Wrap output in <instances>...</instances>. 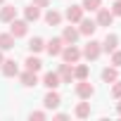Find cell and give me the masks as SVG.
<instances>
[{"mask_svg": "<svg viewBox=\"0 0 121 121\" xmlns=\"http://www.w3.org/2000/svg\"><path fill=\"white\" fill-rule=\"evenodd\" d=\"M95 29H97V24H95L93 19H81V29H78V33L93 36V33H95Z\"/></svg>", "mask_w": 121, "mask_h": 121, "instance_id": "11", "label": "cell"}, {"mask_svg": "<svg viewBox=\"0 0 121 121\" xmlns=\"http://www.w3.org/2000/svg\"><path fill=\"white\" fill-rule=\"evenodd\" d=\"M45 22H48L50 26H57L59 22H62V14H59V12H55V10H50V12L45 14Z\"/></svg>", "mask_w": 121, "mask_h": 121, "instance_id": "18", "label": "cell"}, {"mask_svg": "<svg viewBox=\"0 0 121 121\" xmlns=\"http://www.w3.org/2000/svg\"><path fill=\"white\" fill-rule=\"evenodd\" d=\"M71 78H74V69H71V64L67 62V64L59 67V81H62V83H71Z\"/></svg>", "mask_w": 121, "mask_h": 121, "instance_id": "6", "label": "cell"}, {"mask_svg": "<svg viewBox=\"0 0 121 121\" xmlns=\"http://www.w3.org/2000/svg\"><path fill=\"white\" fill-rule=\"evenodd\" d=\"M22 83L29 86V88H31V86H38V76H36V71H29V69H26V74L22 76Z\"/></svg>", "mask_w": 121, "mask_h": 121, "instance_id": "16", "label": "cell"}, {"mask_svg": "<svg viewBox=\"0 0 121 121\" xmlns=\"http://www.w3.org/2000/svg\"><path fill=\"white\" fill-rule=\"evenodd\" d=\"M112 95H114V97H121V83H116V86L112 88Z\"/></svg>", "mask_w": 121, "mask_h": 121, "instance_id": "28", "label": "cell"}, {"mask_svg": "<svg viewBox=\"0 0 121 121\" xmlns=\"http://www.w3.org/2000/svg\"><path fill=\"white\" fill-rule=\"evenodd\" d=\"M3 62H5V59H3V52H0V67H3Z\"/></svg>", "mask_w": 121, "mask_h": 121, "instance_id": "31", "label": "cell"}, {"mask_svg": "<svg viewBox=\"0 0 121 121\" xmlns=\"http://www.w3.org/2000/svg\"><path fill=\"white\" fill-rule=\"evenodd\" d=\"M14 17H17V7L14 5H5L3 12H0V22H12Z\"/></svg>", "mask_w": 121, "mask_h": 121, "instance_id": "12", "label": "cell"}, {"mask_svg": "<svg viewBox=\"0 0 121 121\" xmlns=\"http://www.w3.org/2000/svg\"><path fill=\"white\" fill-rule=\"evenodd\" d=\"M112 64H114V67H121V52H114V57H112Z\"/></svg>", "mask_w": 121, "mask_h": 121, "instance_id": "26", "label": "cell"}, {"mask_svg": "<svg viewBox=\"0 0 121 121\" xmlns=\"http://www.w3.org/2000/svg\"><path fill=\"white\" fill-rule=\"evenodd\" d=\"M74 76H76L78 81H83V78L88 76V67H86V64H81V67H76V69H74Z\"/></svg>", "mask_w": 121, "mask_h": 121, "instance_id": "24", "label": "cell"}, {"mask_svg": "<svg viewBox=\"0 0 121 121\" xmlns=\"http://www.w3.org/2000/svg\"><path fill=\"white\" fill-rule=\"evenodd\" d=\"M67 19H69V22H81V19H83V7L71 5V7L67 10Z\"/></svg>", "mask_w": 121, "mask_h": 121, "instance_id": "10", "label": "cell"}, {"mask_svg": "<svg viewBox=\"0 0 121 121\" xmlns=\"http://www.w3.org/2000/svg\"><path fill=\"white\" fill-rule=\"evenodd\" d=\"M43 48H45V43H43V38H33V40L29 43V50H31V52H40Z\"/></svg>", "mask_w": 121, "mask_h": 121, "instance_id": "22", "label": "cell"}, {"mask_svg": "<svg viewBox=\"0 0 121 121\" xmlns=\"http://www.w3.org/2000/svg\"><path fill=\"white\" fill-rule=\"evenodd\" d=\"M112 12H114V14H119V17H121V0H116V3H114V5H112Z\"/></svg>", "mask_w": 121, "mask_h": 121, "instance_id": "27", "label": "cell"}, {"mask_svg": "<svg viewBox=\"0 0 121 121\" xmlns=\"http://www.w3.org/2000/svg\"><path fill=\"white\" fill-rule=\"evenodd\" d=\"M93 93H95V88H93V86H90V83H88L86 78H83V81H81V83L76 86V95H78V97H83V100H88V97H90Z\"/></svg>", "mask_w": 121, "mask_h": 121, "instance_id": "4", "label": "cell"}, {"mask_svg": "<svg viewBox=\"0 0 121 121\" xmlns=\"http://www.w3.org/2000/svg\"><path fill=\"white\" fill-rule=\"evenodd\" d=\"M112 22H114V12L112 10H97V26H112Z\"/></svg>", "mask_w": 121, "mask_h": 121, "instance_id": "3", "label": "cell"}, {"mask_svg": "<svg viewBox=\"0 0 121 121\" xmlns=\"http://www.w3.org/2000/svg\"><path fill=\"white\" fill-rule=\"evenodd\" d=\"M116 43H119V38L112 33V36H107V38H104V43H100V45H102V50H107V52H114V50H116Z\"/></svg>", "mask_w": 121, "mask_h": 121, "instance_id": "14", "label": "cell"}, {"mask_svg": "<svg viewBox=\"0 0 121 121\" xmlns=\"http://www.w3.org/2000/svg\"><path fill=\"white\" fill-rule=\"evenodd\" d=\"M119 114H121V104H119Z\"/></svg>", "mask_w": 121, "mask_h": 121, "instance_id": "32", "label": "cell"}, {"mask_svg": "<svg viewBox=\"0 0 121 121\" xmlns=\"http://www.w3.org/2000/svg\"><path fill=\"white\" fill-rule=\"evenodd\" d=\"M33 5H38V7H48L50 0H33Z\"/></svg>", "mask_w": 121, "mask_h": 121, "instance_id": "29", "label": "cell"}, {"mask_svg": "<svg viewBox=\"0 0 121 121\" xmlns=\"http://www.w3.org/2000/svg\"><path fill=\"white\" fill-rule=\"evenodd\" d=\"M31 119H38V121H40V119H45V114H43V112H33Z\"/></svg>", "mask_w": 121, "mask_h": 121, "instance_id": "30", "label": "cell"}, {"mask_svg": "<svg viewBox=\"0 0 121 121\" xmlns=\"http://www.w3.org/2000/svg\"><path fill=\"white\" fill-rule=\"evenodd\" d=\"M14 48V36L12 33H0V50H10Z\"/></svg>", "mask_w": 121, "mask_h": 121, "instance_id": "13", "label": "cell"}, {"mask_svg": "<svg viewBox=\"0 0 121 121\" xmlns=\"http://www.w3.org/2000/svg\"><path fill=\"white\" fill-rule=\"evenodd\" d=\"M3 74H5V76H17V62H14V59L3 62Z\"/></svg>", "mask_w": 121, "mask_h": 121, "instance_id": "15", "label": "cell"}, {"mask_svg": "<svg viewBox=\"0 0 121 121\" xmlns=\"http://www.w3.org/2000/svg\"><path fill=\"white\" fill-rule=\"evenodd\" d=\"M116 78H119V74H116V69H114V67L102 71V81H104V83H114Z\"/></svg>", "mask_w": 121, "mask_h": 121, "instance_id": "19", "label": "cell"}, {"mask_svg": "<svg viewBox=\"0 0 121 121\" xmlns=\"http://www.w3.org/2000/svg\"><path fill=\"white\" fill-rule=\"evenodd\" d=\"M40 17V10H38V5H31V7H26V22H36Z\"/></svg>", "mask_w": 121, "mask_h": 121, "instance_id": "21", "label": "cell"}, {"mask_svg": "<svg viewBox=\"0 0 121 121\" xmlns=\"http://www.w3.org/2000/svg\"><path fill=\"white\" fill-rule=\"evenodd\" d=\"M59 55H62V59H64V62H78V57H81V50L78 48H74V45H67V48H62V52H59Z\"/></svg>", "mask_w": 121, "mask_h": 121, "instance_id": "1", "label": "cell"}, {"mask_svg": "<svg viewBox=\"0 0 121 121\" xmlns=\"http://www.w3.org/2000/svg\"><path fill=\"white\" fill-rule=\"evenodd\" d=\"M76 38H78V31H76L74 26H67V29H64V36H62V40H64V43H74Z\"/></svg>", "mask_w": 121, "mask_h": 121, "instance_id": "17", "label": "cell"}, {"mask_svg": "<svg viewBox=\"0 0 121 121\" xmlns=\"http://www.w3.org/2000/svg\"><path fill=\"white\" fill-rule=\"evenodd\" d=\"M0 3H3V0H0Z\"/></svg>", "mask_w": 121, "mask_h": 121, "instance_id": "33", "label": "cell"}, {"mask_svg": "<svg viewBox=\"0 0 121 121\" xmlns=\"http://www.w3.org/2000/svg\"><path fill=\"white\" fill-rule=\"evenodd\" d=\"M100 52H102V45H100L97 40H90V43L83 48V55H86L88 59H97V57H100Z\"/></svg>", "mask_w": 121, "mask_h": 121, "instance_id": "2", "label": "cell"}, {"mask_svg": "<svg viewBox=\"0 0 121 121\" xmlns=\"http://www.w3.org/2000/svg\"><path fill=\"white\" fill-rule=\"evenodd\" d=\"M59 83H62V81H59V74H55V71H48V74L43 76V86H48L50 90H55Z\"/></svg>", "mask_w": 121, "mask_h": 121, "instance_id": "5", "label": "cell"}, {"mask_svg": "<svg viewBox=\"0 0 121 121\" xmlns=\"http://www.w3.org/2000/svg\"><path fill=\"white\" fill-rule=\"evenodd\" d=\"M62 45H64V40H62V38H52L45 48H48V52H50L52 57H57L59 52H62Z\"/></svg>", "mask_w": 121, "mask_h": 121, "instance_id": "9", "label": "cell"}, {"mask_svg": "<svg viewBox=\"0 0 121 121\" xmlns=\"http://www.w3.org/2000/svg\"><path fill=\"white\" fill-rule=\"evenodd\" d=\"M26 29H29L26 22H14V19H12V29H10V33H12L14 38H19V36H26Z\"/></svg>", "mask_w": 121, "mask_h": 121, "instance_id": "8", "label": "cell"}, {"mask_svg": "<svg viewBox=\"0 0 121 121\" xmlns=\"http://www.w3.org/2000/svg\"><path fill=\"white\" fill-rule=\"evenodd\" d=\"M83 10H100V0H83Z\"/></svg>", "mask_w": 121, "mask_h": 121, "instance_id": "25", "label": "cell"}, {"mask_svg": "<svg viewBox=\"0 0 121 121\" xmlns=\"http://www.w3.org/2000/svg\"><path fill=\"white\" fill-rule=\"evenodd\" d=\"M88 114H90V104H88V102H81V104L76 107V116H81V119H86Z\"/></svg>", "mask_w": 121, "mask_h": 121, "instance_id": "23", "label": "cell"}, {"mask_svg": "<svg viewBox=\"0 0 121 121\" xmlns=\"http://www.w3.org/2000/svg\"><path fill=\"white\" fill-rule=\"evenodd\" d=\"M40 67H43V62H40L38 57H29L26 59V69L29 71H40Z\"/></svg>", "mask_w": 121, "mask_h": 121, "instance_id": "20", "label": "cell"}, {"mask_svg": "<svg viewBox=\"0 0 121 121\" xmlns=\"http://www.w3.org/2000/svg\"><path fill=\"white\" fill-rule=\"evenodd\" d=\"M59 102H62V97H59L55 90H50V93L45 95V100H43V104H45L48 109H55V107H59Z\"/></svg>", "mask_w": 121, "mask_h": 121, "instance_id": "7", "label": "cell"}]
</instances>
